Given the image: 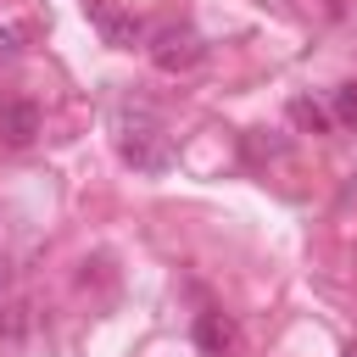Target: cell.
I'll return each mask as SVG.
<instances>
[{
    "label": "cell",
    "mask_w": 357,
    "mask_h": 357,
    "mask_svg": "<svg viewBox=\"0 0 357 357\" xmlns=\"http://www.w3.org/2000/svg\"><path fill=\"white\" fill-rule=\"evenodd\" d=\"M290 123H301V128H312V134H324V128H329L335 117H329V112H324V106H318L312 95H296V100H290Z\"/></svg>",
    "instance_id": "6"
},
{
    "label": "cell",
    "mask_w": 357,
    "mask_h": 357,
    "mask_svg": "<svg viewBox=\"0 0 357 357\" xmlns=\"http://www.w3.org/2000/svg\"><path fill=\"white\" fill-rule=\"evenodd\" d=\"M28 329H33V307H28V301H17V307L0 312V335H6V340H22Z\"/></svg>",
    "instance_id": "7"
},
{
    "label": "cell",
    "mask_w": 357,
    "mask_h": 357,
    "mask_svg": "<svg viewBox=\"0 0 357 357\" xmlns=\"http://www.w3.org/2000/svg\"><path fill=\"white\" fill-rule=\"evenodd\" d=\"M346 357H357V340H351V346H346Z\"/></svg>",
    "instance_id": "10"
},
{
    "label": "cell",
    "mask_w": 357,
    "mask_h": 357,
    "mask_svg": "<svg viewBox=\"0 0 357 357\" xmlns=\"http://www.w3.org/2000/svg\"><path fill=\"white\" fill-rule=\"evenodd\" d=\"M195 346H201V357H223L234 346V324L223 312H201L195 318Z\"/></svg>",
    "instance_id": "4"
},
{
    "label": "cell",
    "mask_w": 357,
    "mask_h": 357,
    "mask_svg": "<svg viewBox=\"0 0 357 357\" xmlns=\"http://www.w3.org/2000/svg\"><path fill=\"white\" fill-rule=\"evenodd\" d=\"M112 134H117V156H123L134 173H167L173 139H167V123L156 117V106H145V100H117Z\"/></svg>",
    "instance_id": "1"
},
{
    "label": "cell",
    "mask_w": 357,
    "mask_h": 357,
    "mask_svg": "<svg viewBox=\"0 0 357 357\" xmlns=\"http://www.w3.org/2000/svg\"><path fill=\"white\" fill-rule=\"evenodd\" d=\"M335 123L357 128V84H340V89H335Z\"/></svg>",
    "instance_id": "8"
},
{
    "label": "cell",
    "mask_w": 357,
    "mask_h": 357,
    "mask_svg": "<svg viewBox=\"0 0 357 357\" xmlns=\"http://www.w3.org/2000/svg\"><path fill=\"white\" fill-rule=\"evenodd\" d=\"M201 56H206V45H201V33H195L190 22H162V28L151 33V61H156L162 73H190Z\"/></svg>",
    "instance_id": "2"
},
{
    "label": "cell",
    "mask_w": 357,
    "mask_h": 357,
    "mask_svg": "<svg viewBox=\"0 0 357 357\" xmlns=\"http://www.w3.org/2000/svg\"><path fill=\"white\" fill-rule=\"evenodd\" d=\"M39 134V106L33 100H0V139L6 145H28Z\"/></svg>",
    "instance_id": "3"
},
{
    "label": "cell",
    "mask_w": 357,
    "mask_h": 357,
    "mask_svg": "<svg viewBox=\"0 0 357 357\" xmlns=\"http://www.w3.org/2000/svg\"><path fill=\"white\" fill-rule=\"evenodd\" d=\"M0 290H6V262H0Z\"/></svg>",
    "instance_id": "11"
},
{
    "label": "cell",
    "mask_w": 357,
    "mask_h": 357,
    "mask_svg": "<svg viewBox=\"0 0 357 357\" xmlns=\"http://www.w3.org/2000/svg\"><path fill=\"white\" fill-rule=\"evenodd\" d=\"M89 22L106 33V45H134L139 39V22L123 17V11H112V6H89Z\"/></svg>",
    "instance_id": "5"
},
{
    "label": "cell",
    "mask_w": 357,
    "mask_h": 357,
    "mask_svg": "<svg viewBox=\"0 0 357 357\" xmlns=\"http://www.w3.org/2000/svg\"><path fill=\"white\" fill-rule=\"evenodd\" d=\"M11 50H17V33H11V28H0V56H11Z\"/></svg>",
    "instance_id": "9"
}]
</instances>
